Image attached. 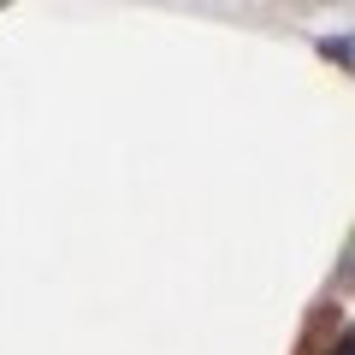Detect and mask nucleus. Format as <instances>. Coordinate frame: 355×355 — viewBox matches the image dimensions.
<instances>
[{
    "label": "nucleus",
    "mask_w": 355,
    "mask_h": 355,
    "mask_svg": "<svg viewBox=\"0 0 355 355\" xmlns=\"http://www.w3.org/2000/svg\"><path fill=\"white\" fill-rule=\"evenodd\" d=\"M331 355H355V331H343V338H338V349H331Z\"/></svg>",
    "instance_id": "1"
}]
</instances>
